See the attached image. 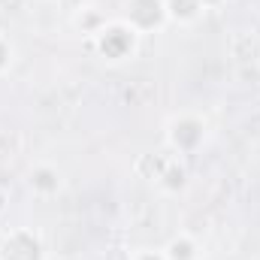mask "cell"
<instances>
[{
	"label": "cell",
	"instance_id": "obj_5",
	"mask_svg": "<svg viewBox=\"0 0 260 260\" xmlns=\"http://www.w3.org/2000/svg\"><path fill=\"white\" fill-rule=\"evenodd\" d=\"M30 188H34V194H40V197L58 194V188H61V173H58L55 167H49V164H40V167L30 173Z\"/></svg>",
	"mask_w": 260,
	"mask_h": 260
},
{
	"label": "cell",
	"instance_id": "obj_11",
	"mask_svg": "<svg viewBox=\"0 0 260 260\" xmlns=\"http://www.w3.org/2000/svg\"><path fill=\"white\" fill-rule=\"evenodd\" d=\"M221 3H224V0H200L203 9H215V6H221Z\"/></svg>",
	"mask_w": 260,
	"mask_h": 260
},
{
	"label": "cell",
	"instance_id": "obj_2",
	"mask_svg": "<svg viewBox=\"0 0 260 260\" xmlns=\"http://www.w3.org/2000/svg\"><path fill=\"white\" fill-rule=\"evenodd\" d=\"M203 139H206V124H203V118H197V115H179V118H173V121L167 124V142H170V148L179 151V154L197 151V148L203 145Z\"/></svg>",
	"mask_w": 260,
	"mask_h": 260
},
{
	"label": "cell",
	"instance_id": "obj_7",
	"mask_svg": "<svg viewBox=\"0 0 260 260\" xmlns=\"http://www.w3.org/2000/svg\"><path fill=\"white\" fill-rule=\"evenodd\" d=\"M164 254H167V260H200V248H197V242L188 233H182V236L167 242Z\"/></svg>",
	"mask_w": 260,
	"mask_h": 260
},
{
	"label": "cell",
	"instance_id": "obj_10",
	"mask_svg": "<svg viewBox=\"0 0 260 260\" xmlns=\"http://www.w3.org/2000/svg\"><path fill=\"white\" fill-rule=\"evenodd\" d=\"M64 3L73 9V12H82V9H88V0H64Z\"/></svg>",
	"mask_w": 260,
	"mask_h": 260
},
{
	"label": "cell",
	"instance_id": "obj_4",
	"mask_svg": "<svg viewBox=\"0 0 260 260\" xmlns=\"http://www.w3.org/2000/svg\"><path fill=\"white\" fill-rule=\"evenodd\" d=\"M43 257H46L43 242L30 230H15L0 245V260H43Z\"/></svg>",
	"mask_w": 260,
	"mask_h": 260
},
{
	"label": "cell",
	"instance_id": "obj_8",
	"mask_svg": "<svg viewBox=\"0 0 260 260\" xmlns=\"http://www.w3.org/2000/svg\"><path fill=\"white\" fill-rule=\"evenodd\" d=\"M12 67V43L6 37H0V76Z\"/></svg>",
	"mask_w": 260,
	"mask_h": 260
},
{
	"label": "cell",
	"instance_id": "obj_1",
	"mask_svg": "<svg viewBox=\"0 0 260 260\" xmlns=\"http://www.w3.org/2000/svg\"><path fill=\"white\" fill-rule=\"evenodd\" d=\"M136 30L130 27L127 21H103L94 34V46L106 61H124L136 52Z\"/></svg>",
	"mask_w": 260,
	"mask_h": 260
},
{
	"label": "cell",
	"instance_id": "obj_6",
	"mask_svg": "<svg viewBox=\"0 0 260 260\" xmlns=\"http://www.w3.org/2000/svg\"><path fill=\"white\" fill-rule=\"evenodd\" d=\"M164 6H167V18H173L179 24H191L206 12L200 6V0H164Z\"/></svg>",
	"mask_w": 260,
	"mask_h": 260
},
{
	"label": "cell",
	"instance_id": "obj_3",
	"mask_svg": "<svg viewBox=\"0 0 260 260\" xmlns=\"http://www.w3.org/2000/svg\"><path fill=\"white\" fill-rule=\"evenodd\" d=\"M124 21H127L139 37H142V34H148V30L164 27L170 18H167V6H164V0H127Z\"/></svg>",
	"mask_w": 260,
	"mask_h": 260
},
{
	"label": "cell",
	"instance_id": "obj_9",
	"mask_svg": "<svg viewBox=\"0 0 260 260\" xmlns=\"http://www.w3.org/2000/svg\"><path fill=\"white\" fill-rule=\"evenodd\" d=\"M130 260H167V254H164V248L160 251H151V248H142V251H136Z\"/></svg>",
	"mask_w": 260,
	"mask_h": 260
}]
</instances>
